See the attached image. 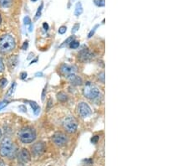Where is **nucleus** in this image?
Returning a JSON list of instances; mask_svg holds the SVG:
<instances>
[{"instance_id": "18", "label": "nucleus", "mask_w": 188, "mask_h": 166, "mask_svg": "<svg viewBox=\"0 0 188 166\" xmlns=\"http://www.w3.org/2000/svg\"><path fill=\"white\" fill-rule=\"evenodd\" d=\"M58 99H59L60 101H62V102H64V101H65L66 99H67V96H66L65 93L60 92V93L58 94Z\"/></svg>"}, {"instance_id": "13", "label": "nucleus", "mask_w": 188, "mask_h": 166, "mask_svg": "<svg viewBox=\"0 0 188 166\" xmlns=\"http://www.w3.org/2000/svg\"><path fill=\"white\" fill-rule=\"evenodd\" d=\"M28 103H29V105L31 106L32 108H33L34 114H35V115H38L39 113V111H40V108L39 107V105H38L35 102H32V101H29V102H28Z\"/></svg>"}, {"instance_id": "30", "label": "nucleus", "mask_w": 188, "mask_h": 166, "mask_svg": "<svg viewBox=\"0 0 188 166\" xmlns=\"http://www.w3.org/2000/svg\"><path fill=\"white\" fill-rule=\"evenodd\" d=\"M27 77V73L26 72H22L21 73V79L24 80Z\"/></svg>"}, {"instance_id": "5", "label": "nucleus", "mask_w": 188, "mask_h": 166, "mask_svg": "<svg viewBox=\"0 0 188 166\" xmlns=\"http://www.w3.org/2000/svg\"><path fill=\"white\" fill-rule=\"evenodd\" d=\"M77 122L73 117H69L64 122V128L65 129V131L69 133H74L77 130Z\"/></svg>"}, {"instance_id": "22", "label": "nucleus", "mask_w": 188, "mask_h": 166, "mask_svg": "<svg viewBox=\"0 0 188 166\" xmlns=\"http://www.w3.org/2000/svg\"><path fill=\"white\" fill-rule=\"evenodd\" d=\"M98 27H99V25H95V26L94 27V29H92L91 31L89 33V34H88V38H91V37L93 36V34H94V32H95V30H96V29Z\"/></svg>"}, {"instance_id": "24", "label": "nucleus", "mask_w": 188, "mask_h": 166, "mask_svg": "<svg viewBox=\"0 0 188 166\" xmlns=\"http://www.w3.org/2000/svg\"><path fill=\"white\" fill-rule=\"evenodd\" d=\"M66 30H67V28H66L65 26H61L60 28V29H59V33H60V34H63L65 33Z\"/></svg>"}, {"instance_id": "34", "label": "nucleus", "mask_w": 188, "mask_h": 166, "mask_svg": "<svg viewBox=\"0 0 188 166\" xmlns=\"http://www.w3.org/2000/svg\"><path fill=\"white\" fill-rule=\"evenodd\" d=\"M1 22H2V18H1V15H0V24H1Z\"/></svg>"}, {"instance_id": "20", "label": "nucleus", "mask_w": 188, "mask_h": 166, "mask_svg": "<svg viewBox=\"0 0 188 166\" xmlns=\"http://www.w3.org/2000/svg\"><path fill=\"white\" fill-rule=\"evenodd\" d=\"M94 3L96 4L97 6H99V7H103L104 6V0H94Z\"/></svg>"}, {"instance_id": "11", "label": "nucleus", "mask_w": 188, "mask_h": 166, "mask_svg": "<svg viewBox=\"0 0 188 166\" xmlns=\"http://www.w3.org/2000/svg\"><path fill=\"white\" fill-rule=\"evenodd\" d=\"M30 158H31L30 153H29V150L26 149V148H23V149L19 152V153H18V159H19L21 162H23V163L29 162V161L30 160Z\"/></svg>"}, {"instance_id": "12", "label": "nucleus", "mask_w": 188, "mask_h": 166, "mask_svg": "<svg viewBox=\"0 0 188 166\" xmlns=\"http://www.w3.org/2000/svg\"><path fill=\"white\" fill-rule=\"evenodd\" d=\"M67 78L71 84L74 85V86H80V85L82 84V79L78 76H76L75 74H71L67 77Z\"/></svg>"}, {"instance_id": "14", "label": "nucleus", "mask_w": 188, "mask_h": 166, "mask_svg": "<svg viewBox=\"0 0 188 166\" xmlns=\"http://www.w3.org/2000/svg\"><path fill=\"white\" fill-rule=\"evenodd\" d=\"M82 13H83V7H82V4H81L80 2H78L75 5V16H79Z\"/></svg>"}, {"instance_id": "29", "label": "nucleus", "mask_w": 188, "mask_h": 166, "mask_svg": "<svg viewBox=\"0 0 188 166\" xmlns=\"http://www.w3.org/2000/svg\"><path fill=\"white\" fill-rule=\"evenodd\" d=\"M99 79L102 82H104V72H102L100 75H99Z\"/></svg>"}, {"instance_id": "35", "label": "nucleus", "mask_w": 188, "mask_h": 166, "mask_svg": "<svg viewBox=\"0 0 188 166\" xmlns=\"http://www.w3.org/2000/svg\"><path fill=\"white\" fill-rule=\"evenodd\" d=\"M1 135H2V133H1V130H0V137H1Z\"/></svg>"}, {"instance_id": "28", "label": "nucleus", "mask_w": 188, "mask_h": 166, "mask_svg": "<svg viewBox=\"0 0 188 166\" xmlns=\"http://www.w3.org/2000/svg\"><path fill=\"white\" fill-rule=\"evenodd\" d=\"M98 140H99V136H94V137L91 138V142L93 143H96L98 142Z\"/></svg>"}, {"instance_id": "10", "label": "nucleus", "mask_w": 188, "mask_h": 166, "mask_svg": "<svg viewBox=\"0 0 188 166\" xmlns=\"http://www.w3.org/2000/svg\"><path fill=\"white\" fill-rule=\"evenodd\" d=\"M32 150H33V153H34V155H40L42 153H44L45 150V145L44 143L39 142L34 143V146L32 147Z\"/></svg>"}, {"instance_id": "26", "label": "nucleus", "mask_w": 188, "mask_h": 166, "mask_svg": "<svg viewBox=\"0 0 188 166\" xmlns=\"http://www.w3.org/2000/svg\"><path fill=\"white\" fill-rule=\"evenodd\" d=\"M8 102H7V101H4V102H2V103H0V110L1 109H3L5 106L8 105Z\"/></svg>"}, {"instance_id": "15", "label": "nucleus", "mask_w": 188, "mask_h": 166, "mask_svg": "<svg viewBox=\"0 0 188 166\" xmlns=\"http://www.w3.org/2000/svg\"><path fill=\"white\" fill-rule=\"evenodd\" d=\"M12 4V0H0V5L3 8H8Z\"/></svg>"}, {"instance_id": "32", "label": "nucleus", "mask_w": 188, "mask_h": 166, "mask_svg": "<svg viewBox=\"0 0 188 166\" xmlns=\"http://www.w3.org/2000/svg\"><path fill=\"white\" fill-rule=\"evenodd\" d=\"M28 45H29V43H28V41H25L24 44V45H23V47H22V49H23V50H26L27 48H28Z\"/></svg>"}, {"instance_id": "23", "label": "nucleus", "mask_w": 188, "mask_h": 166, "mask_svg": "<svg viewBox=\"0 0 188 166\" xmlns=\"http://www.w3.org/2000/svg\"><path fill=\"white\" fill-rule=\"evenodd\" d=\"M79 29H80V24H75L73 26V28H72V33H73V34L76 33V32L78 31Z\"/></svg>"}, {"instance_id": "36", "label": "nucleus", "mask_w": 188, "mask_h": 166, "mask_svg": "<svg viewBox=\"0 0 188 166\" xmlns=\"http://www.w3.org/2000/svg\"><path fill=\"white\" fill-rule=\"evenodd\" d=\"M32 1H37V0H32Z\"/></svg>"}, {"instance_id": "1", "label": "nucleus", "mask_w": 188, "mask_h": 166, "mask_svg": "<svg viewBox=\"0 0 188 166\" xmlns=\"http://www.w3.org/2000/svg\"><path fill=\"white\" fill-rule=\"evenodd\" d=\"M15 47V40L10 34H4L0 38V51L10 52Z\"/></svg>"}, {"instance_id": "17", "label": "nucleus", "mask_w": 188, "mask_h": 166, "mask_svg": "<svg viewBox=\"0 0 188 166\" xmlns=\"http://www.w3.org/2000/svg\"><path fill=\"white\" fill-rule=\"evenodd\" d=\"M73 40H74V36L69 37V38H68V39H67V40H65V41H64V43H63L62 45H60V48L64 47V46H65V45H68V44H70V42H72V41H73Z\"/></svg>"}, {"instance_id": "27", "label": "nucleus", "mask_w": 188, "mask_h": 166, "mask_svg": "<svg viewBox=\"0 0 188 166\" xmlns=\"http://www.w3.org/2000/svg\"><path fill=\"white\" fill-rule=\"evenodd\" d=\"M4 70V64H3L2 59L0 58V72H2Z\"/></svg>"}, {"instance_id": "25", "label": "nucleus", "mask_w": 188, "mask_h": 166, "mask_svg": "<svg viewBox=\"0 0 188 166\" xmlns=\"http://www.w3.org/2000/svg\"><path fill=\"white\" fill-rule=\"evenodd\" d=\"M24 24H31V19H30V18H29V16H26L25 18H24Z\"/></svg>"}, {"instance_id": "31", "label": "nucleus", "mask_w": 188, "mask_h": 166, "mask_svg": "<svg viewBox=\"0 0 188 166\" xmlns=\"http://www.w3.org/2000/svg\"><path fill=\"white\" fill-rule=\"evenodd\" d=\"M43 27H44V29H45V31H47L48 29H49V24H48L47 23H44Z\"/></svg>"}, {"instance_id": "21", "label": "nucleus", "mask_w": 188, "mask_h": 166, "mask_svg": "<svg viewBox=\"0 0 188 166\" xmlns=\"http://www.w3.org/2000/svg\"><path fill=\"white\" fill-rule=\"evenodd\" d=\"M7 84H8V81L5 78H3V79L0 80V87L1 88H3Z\"/></svg>"}, {"instance_id": "19", "label": "nucleus", "mask_w": 188, "mask_h": 166, "mask_svg": "<svg viewBox=\"0 0 188 166\" xmlns=\"http://www.w3.org/2000/svg\"><path fill=\"white\" fill-rule=\"evenodd\" d=\"M79 45H80V44H79L78 41H72V42L70 43V47L71 48V49H77V48L79 47Z\"/></svg>"}, {"instance_id": "3", "label": "nucleus", "mask_w": 188, "mask_h": 166, "mask_svg": "<svg viewBox=\"0 0 188 166\" xmlns=\"http://www.w3.org/2000/svg\"><path fill=\"white\" fill-rule=\"evenodd\" d=\"M83 92L84 97L89 99H96L100 95L99 89L95 87L94 85H93L91 82H87L84 85L83 89Z\"/></svg>"}, {"instance_id": "6", "label": "nucleus", "mask_w": 188, "mask_h": 166, "mask_svg": "<svg viewBox=\"0 0 188 166\" xmlns=\"http://www.w3.org/2000/svg\"><path fill=\"white\" fill-rule=\"evenodd\" d=\"M52 139L53 142L55 143V144L57 145V146H59V147L64 146V145L67 143V141H68V138L66 137V135L62 133H55L52 137Z\"/></svg>"}, {"instance_id": "4", "label": "nucleus", "mask_w": 188, "mask_h": 166, "mask_svg": "<svg viewBox=\"0 0 188 166\" xmlns=\"http://www.w3.org/2000/svg\"><path fill=\"white\" fill-rule=\"evenodd\" d=\"M13 151V144L10 138H3L0 145V154L3 157H8L12 154Z\"/></svg>"}, {"instance_id": "8", "label": "nucleus", "mask_w": 188, "mask_h": 166, "mask_svg": "<svg viewBox=\"0 0 188 166\" xmlns=\"http://www.w3.org/2000/svg\"><path fill=\"white\" fill-rule=\"evenodd\" d=\"M78 57L81 61H84L85 62V61H89L90 60H92L93 57H94V55H93V53L89 50L84 49V50H82L81 51H80Z\"/></svg>"}, {"instance_id": "16", "label": "nucleus", "mask_w": 188, "mask_h": 166, "mask_svg": "<svg viewBox=\"0 0 188 166\" xmlns=\"http://www.w3.org/2000/svg\"><path fill=\"white\" fill-rule=\"evenodd\" d=\"M43 7H44V3H41V4H40V6L39 7V8H38V11H37L36 15H35V18H34V19H35V20H37V19H38V18L40 17V15H41Z\"/></svg>"}, {"instance_id": "7", "label": "nucleus", "mask_w": 188, "mask_h": 166, "mask_svg": "<svg viewBox=\"0 0 188 166\" xmlns=\"http://www.w3.org/2000/svg\"><path fill=\"white\" fill-rule=\"evenodd\" d=\"M79 113L82 118H87L91 114V109L89 106L85 103H80L78 107Z\"/></svg>"}, {"instance_id": "2", "label": "nucleus", "mask_w": 188, "mask_h": 166, "mask_svg": "<svg viewBox=\"0 0 188 166\" xmlns=\"http://www.w3.org/2000/svg\"><path fill=\"white\" fill-rule=\"evenodd\" d=\"M18 138L21 142L24 143H31L36 138V133L31 128H24L20 130L18 133Z\"/></svg>"}, {"instance_id": "9", "label": "nucleus", "mask_w": 188, "mask_h": 166, "mask_svg": "<svg viewBox=\"0 0 188 166\" xmlns=\"http://www.w3.org/2000/svg\"><path fill=\"white\" fill-rule=\"evenodd\" d=\"M60 72L64 76L68 77L71 74H75V67L73 66H70L68 64H63L62 66H60Z\"/></svg>"}, {"instance_id": "33", "label": "nucleus", "mask_w": 188, "mask_h": 166, "mask_svg": "<svg viewBox=\"0 0 188 166\" xmlns=\"http://www.w3.org/2000/svg\"><path fill=\"white\" fill-rule=\"evenodd\" d=\"M0 166H5V163L3 160H0Z\"/></svg>"}]
</instances>
